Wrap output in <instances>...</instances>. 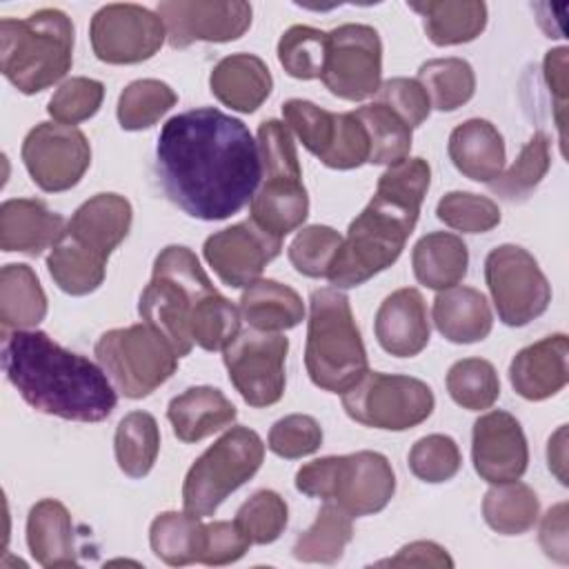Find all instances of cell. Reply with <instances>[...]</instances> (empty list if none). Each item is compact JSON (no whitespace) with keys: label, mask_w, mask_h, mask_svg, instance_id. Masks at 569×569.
<instances>
[{"label":"cell","mask_w":569,"mask_h":569,"mask_svg":"<svg viewBox=\"0 0 569 569\" xmlns=\"http://www.w3.org/2000/svg\"><path fill=\"white\" fill-rule=\"evenodd\" d=\"M156 173L167 198L187 216L224 220L258 191L260 149L242 120L213 107H198L162 124Z\"/></svg>","instance_id":"6da1fadb"},{"label":"cell","mask_w":569,"mask_h":569,"mask_svg":"<svg viewBox=\"0 0 569 569\" xmlns=\"http://www.w3.org/2000/svg\"><path fill=\"white\" fill-rule=\"evenodd\" d=\"M2 369L22 400L47 416L100 422L118 402L102 367L60 347L38 329L4 333Z\"/></svg>","instance_id":"7a4b0ae2"},{"label":"cell","mask_w":569,"mask_h":569,"mask_svg":"<svg viewBox=\"0 0 569 569\" xmlns=\"http://www.w3.org/2000/svg\"><path fill=\"white\" fill-rule=\"evenodd\" d=\"M429 182L431 169L422 158H407L380 176L373 198L351 220L329 269L327 278L336 289L358 287L400 258Z\"/></svg>","instance_id":"3957f363"},{"label":"cell","mask_w":569,"mask_h":569,"mask_svg":"<svg viewBox=\"0 0 569 569\" xmlns=\"http://www.w3.org/2000/svg\"><path fill=\"white\" fill-rule=\"evenodd\" d=\"M213 293L218 289L196 253L182 244H169L156 256L151 280L140 293L138 313L182 358L193 349L191 325Z\"/></svg>","instance_id":"277c9868"},{"label":"cell","mask_w":569,"mask_h":569,"mask_svg":"<svg viewBox=\"0 0 569 569\" xmlns=\"http://www.w3.org/2000/svg\"><path fill=\"white\" fill-rule=\"evenodd\" d=\"M73 62V22L60 9L0 20V69L20 93H38L67 76Z\"/></svg>","instance_id":"5b68a950"},{"label":"cell","mask_w":569,"mask_h":569,"mask_svg":"<svg viewBox=\"0 0 569 569\" xmlns=\"http://www.w3.org/2000/svg\"><path fill=\"white\" fill-rule=\"evenodd\" d=\"M305 367L311 382L331 393H345L369 371L349 298L336 287L316 289L309 298Z\"/></svg>","instance_id":"8992f818"},{"label":"cell","mask_w":569,"mask_h":569,"mask_svg":"<svg viewBox=\"0 0 569 569\" xmlns=\"http://www.w3.org/2000/svg\"><path fill=\"white\" fill-rule=\"evenodd\" d=\"M258 149L262 184L249 202L251 220L267 233L284 238L309 216V196L302 184V171L289 127L273 118L260 122Z\"/></svg>","instance_id":"52a82bcc"},{"label":"cell","mask_w":569,"mask_h":569,"mask_svg":"<svg viewBox=\"0 0 569 569\" xmlns=\"http://www.w3.org/2000/svg\"><path fill=\"white\" fill-rule=\"evenodd\" d=\"M296 489L311 498L340 505L351 518L382 511L396 491V476L387 456L356 451L325 456L302 465L296 473Z\"/></svg>","instance_id":"ba28073f"},{"label":"cell","mask_w":569,"mask_h":569,"mask_svg":"<svg viewBox=\"0 0 569 569\" xmlns=\"http://www.w3.org/2000/svg\"><path fill=\"white\" fill-rule=\"evenodd\" d=\"M264 460V442L249 427L224 431L187 471L182 485L184 511L213 516L216 509L253 473Z\"/></svg>","instance_id":"9c48e42d"},{"label":"cell","mask_w":569,"mask_h":569,"mask_svg":"<svg viewBox=\"0 0 569 569\" xmlns=\"http://www.w3.org/2000/svg\"><path fill=\"white\" fill-rule=\"evenodd\" d=\"M96 358L111 385L131 400L164 385L178 369L173 347L147 322L109 329L96 342Z\"/></svg>","instance_id":"30bf717a"},{"label":"cell","mask_w":569,"mask_h":569,"mask_svg":"<svg viewBox=\"0 0 569 569\" xmlns=\"http://www.w3.org/2000/svg\"><path fill=\"white\" fill-rule=\"evenodd\" d=\"M433 405L427 382L380 371H367L342 393V407L351 420L387 431H405L425 422Z\"/></svg>","instance_id":"8fae6325"},{"label":"cell","mask_w":569,"mask_h":569,"mask_svg":"<svg viewBox=\"0 0 569 569\" xmlns=\"http://www.w3.org/2000/svg\"><path fill=\"white\" fill-rule=\"evenodd\" d=\"M485 280L498 318L507 327H525L551 302V284L536 258L518 244H500L485 260Z\"/></svg>","instance_id":"7c38bea8"},{"label":"cell","mask_w":569,"mask_h":569,"mask_svg":"<svg viewBox=\"0 0 569 569\" xmlns=\"http://www.w3.org/2000/svg\"><path fill=\"white\" fill-rule=\"evenodd\" d=\"M284 124L302 147L331 169H356L369 162V138L356 111L333 113L318 104L291 98L282 104Z\"/></svg>","instance_id":"4fadbf2b"},{"label":"cell","mask_w":569,"mask_h":569,"mask_svg":"<svg viewBox=\"0 0 569 569\" xmlns=\"http://www.w3.org/2000/svg\"><path fill=\"white\" fill-rule=\"evenodd\" d=\"M289 340L278 331L242 329L222 349L229 380L251 407H271L284 393Z\"/></svg>","instance_id":"5bb4252c"},{"label":"cell","mask_w":569,"mask_h":569,"mask_svg":"<svg viewBox=\"0 0 569 569\" xmlns=\"http://www.w3.org/2000/svg\"><path fill=\"white\" fill-rule=\"evenodd\" d=\"M382 78V42L373 27L347 22L327 33V60L320 80L349 102L378 93Z\"/></svg>","instance_id":"9a60e30c"},{"label":"cell","mask_w":569,"mask_h":569,"mask_svg":"<svg viewBox=\"0 0 569 569\" xmlns=\"http://www.w3.org/2000/svg\"><path fill=\"white\" fill-rule=\"evenodd\" d=\"M91 47L107 64H136L153 58L167 38L162 18L133 2L100 7L89 24Z\"/></svg>","instance_id":"2e32d148"},{"label":"cell","mask_w":569,"mask_h":569,"mask_svg":"<svg viewBox=\"0 0 569 569\" xmlns=\"http://www.w3.org/2000/svg\"><path fill=\"white\" fill-rule=\"evenodd\" d=\"M22 162L42 191L58 193L80 182L91 164V147L78 127L40 122L22 142Z\"/></svg>","instance_id":"e0dca14e"},{"label":"cell","mask_w":569,"mask_h":569,"mask_svg":"<svg viewBox=\"0 0 569 569\" xmlns=\"http://www.w3.org/2000/svg\"><path fill=\"white\" fill-rule=\"evenodd\" d=\"M156 13L173 49L193 42H231L251 27V4L242 0H164Z\"/></svg>","instance_id":"ac0fdd59"},{"label":"cell","mask_w":569,"mask_h":569,"mask_svg":"<svg viewBox=\"0 0 569 569\" xmlns=\"http://www.w3.org/2000/svg\"><path fill=\"white\" fill-rule=\"evenodd\" d=\"M280 249L282 238L267 233L249 218L211 233L204 240L202 253L227 287L240 289L256 282Z\"/></svg>","instance_id":"d6986e66"},{"label":"cell","mask_w":569,"mask_h":569,"mask_svg":"<svg viewBox=\"0 0 569 569\" xmlns=\"http://www.w3.org/2000/svg\"><path fill=\"white\" fill-rule=\"evenodd\" d=\"M471 460L476 473L491 485L520 480L529 462L520 422L500 409L480 416L471 431Z\"/></svg>","instance_id":"ffe728a7"},{"label":"cell","mask_w":569,"mask_h":569,"mask_svg":"<svg viewBox=\"0 0 569 569\" xmlns=\"http://www.w3.org/2000/svg\"><path fill=\"white\" fill-rule=\"evenodd\" d=\"M133 211L124 196L96 193L73 211L64 236L89 253L109 260L111 251L127 238Z\"/></svg>","instance_id":"44dd1931"},{"label":"cell","mask_w":569,"mask_h":569,"mask_svg":"<svg viewBox=\"0 0 569 569\" xmlns=\"http://www.w3.org/2000/svg\"><path fill=\"white\" fill-rule=\"evenodd\" d=\"M376 338L396 358H413L429 345V316L418 289L405 287L389 293L376 311Z\"/></svg>","instance_id":"7402d4cb"},{"label":"cell","mask_w":569,"mask_h":569,"mask_svg":"<svg viewBox=\"0 0 569 569\" xmlns=\"http://www.w3.org/2000/svg\"><path fill=\"white\" fill-rule=\"evenodd\" d=\"M569 340L565 333L547 336L520 349L509 365V380L518 396L538 402L556 396L569 380Z\"/></svg>","instance_id":"603a6c76"},{"label":"cell","mask_w":569,"mask_h":569,"mask_svg":"<svg viewBox=\"0 0 569 569\" xmlns=\"http://www.w3.org/2000/svg\"><path fill=\"white\" fill-rule=\"evenodd\" d=\"M64 229V218L42 200L11 198L0 207V247L7 253L40 256L44 249L58 244Z\"/></svg>","instance_id":"cb8c5ba5"},{"label":"cell","mask_w":569,"mask_h":569,"mask_svg":"<svg viewBox=\"0 0 569 569\" xmlns=\"http://www.w3.org/2000/svg\"><path fill=\"white\" fill-rule=\"evenodd\" d=\"M209 87L224 107L253 113L269 98L273 78L262 58L253 53H231L213 67Z\"/></svg>","instance_id":"d4e9b609"},{"label":"cell","mask_w":569,"mask_h":569,"mask_svg":"<svg viewBox=\"0 0 569 569\" xmlns=\"http://www.w3.org/2000/svg\"><path fill=\"white\" fill-rule=\"evenodd\" d=\"M453 167L476 182H491L505 167V140L500 131L482 118L458 124L447 144Z\"/></svg>","instance_id":"484cf974"},{"label":"cell","mask_w":569,"mask_h":569,"mask_svg":"<svg viewBox=\"0 0 569 569\" xmlns=\"http://www.w3.org/2000/svg\"><path fill=\"white\" fill-rule=\"evenodd\" d=\"M233 402L216 387H189L167 407L173 433L182 442H198L236 420Z\"/></svg>","instance_id":"4316f807"},{"label":"cell","mask_w":569,"mask_h":569,"mask_svg":"<svg viewBox=\"0 0 569 569\" xmlns=\"http://www.w3.org/2000/svg\"><path fill=\"white\" fill-rule=\"evenodd\" d=\"M27 545L36 562L47 569L78 565L71 513L62 502L44 498L31 507L27 518Z\"/></svg>","instance_id":"83f0119b"},{"label":"cell","mask_w":569,"mask_h":569,"mask_svg":"<svg viewBox=\"0 0 569 569\" xmlns=\"http://www.w3.org/2000/svg\"><path fill=\"white\" fill-rule=\"evenodd\" d=\"M433 325L442 338L456 345L480 342L491 333L493 316L485 293L473 287H449L433 300Z\"/></svg>","instance_id":"f1b7e54d"},{"label":"cell","mask_w":569,"mask_h":569,"mask_svg":"<svg viewBox=\"0 0 569 569\" xmlns=\"http://www.w3.org/2000/svg\"><path fill=\"white\" fill-rule=\"evenodd\" d=\"M240 318L258 331H284L293 329L305 318V305L296 289L258 278L240 296Z\"/></svg>","instance_id":"f546056e"},{"label":"cell","mask_w":569,"mask_h":569,"mask_svg":"<svg viewBox=\"0 0 569 569\" xmlns=\"http://www.w3.org/2000/svg\"><path fill=\"white\" fill-rule=\"evenodd\" d=\"M409 9L420 13L425 33L436 47L471 42L487 27V4L478 0L409 2Z\"/></svg>","instance_id":"4dcf8cb0"},{"label":"cell","mask_w":569,"mask_h":569,"mask_svg":"<svg viewBox=\"0 0 569 569\" xmlns=\"http://www.w3.org/2000/svg\"><path fill=\"white\" fill-rule=\"evenodd\" d=\"M411 267L420 284L442 291L456 287L467 276L469 251L460 236L449 231H431L416 242Z\"/></svg>","instance_id":"1f68e13d"},{"label":"cell","mask_w":569,"mask_h":569,"mask_svg":"<svg viewBox=\"0 0 569 569\" xmlns=\"http://www.w3.org/2000/svg\"><path fill=\"white\" fill-rule=\"evenodd\" d=\"M47 316V296L29 264H4L0 271L2 331L31 329Z\"/></svg>","instance_id":"d6a6232c"},{"label":"cell","mask_w":569,"mask_h":569,"mask_svg":"<svg viewBox=\"0 0 569 569\" xmlns=\"http://www.w3.org/2000/svg\"><path fill=\"white\" fill-rule=\"evenodd\" d=\"M149 545L156 558L171 567L200 562L204 545V522L189 511L158 513L149 527Z\"/></svg>","instance_id":"836d02e7"},{"label":"cell","mask_w":569,"mask_h":569,"mask_svg":"<svg viewBox=\"0 0 569 569\" xmlns=\"http://www.w3.org/2000/svg\"><path fill=\"white\" fill-rule=\"evenodd\" d=\"M351 538H353L351 516L333 500H327L320 507L313 525L296 538L293 556L300 562L333 565L342 558L345 547L351 542Z\"/></svg>","instance_id":"e575fe53"},{"label":"cell","mask_w":569,"mask_h":569,"mask_svg":"<svg viewBox=\"0 0 569 569\" xmlns=\"http://www.w3.org/2000/svg\"><path fill=\"white\" fill-rule=\"evenodd\" d=\"M482 516L493 531L502 536H520L536 525L540 502L533 489L525 482H498L485 493Z\"/></svg>","instance_id":"d590c367"},{"label":"cell","mask_w":569,"mask_h":569,"mask_svg":"<svg viewBox=\"0 0 569 569\" xmlns=\"http://www.w3.org/2000/svg\"><path fill=\"white\" fill-rule=\"evenodd\" d=\"M116 462L129 478H144L160 451V429L151 413L131 411L127 413L113 436Z\"/></svg>","instance_id":"8d00e7d4"},{"label":"cell","mask_w":569,"mask_h":569,"mask_svg":"<svg viewBox=\"0 0 569 569\" xmlns=\"http://www.w3.org/2000/svg\"><path fill=\"white\" fill-rule=\"evenodd\" d=\"M438 111H453L471 100L476 91V73L462 58H433L420 64L418 78Z\"/></svg>","instance_id":"74e56055"},{"label":"cell","mask_w":569,"mask_h":569,"mask_svg":"<svg viewBox=\"0 0 569 569\" xmlns=\"http://www.w3.org/2000/svg\"><path fill=\"white\" fill-rule=\"evenodd\" d=\"M47 269L53 282L69 296H87L96 291L104 280L107 260L78 247L62 236L47 256Z\"/></svg>","instance_id":"f35d334b"},{"label":"cell","mask_w":569,"mask_h":569,"mask_svg":"<svg viewBox=\"0 0 569 569\" xmlns=\"http://www.w3.org/2000/svg\"><path fill=\"white\" fill-rule=\"evenodd\" d=\"M367 138H369V162L371 164H398L409 158L411 151V127L405 124L389 107L380 102L356 109Z\"/></svg>","instance_id":"ab89813d"},{"label":"cell","mask_w":569,"mask_h":569,"mask_svg":"<svg viewBox=\"0 0 569 569\" xmlns=\"http://www.w3.org/2000/svg\"><path fill=\"white\" fill-rule=\"evenodd\" d=\"M549 136L545 131H536L520 149L513 164L489 182V189L507 202L525 200L549 171Z\"/></svg>","instance_id":"60d3db41"},{"label":"cell","mask_w":569,"mask_h":569,"mask_svg":"<svg viewBox=\"0 0 569 569\" xmlns=\"http://www.w3.org/2000/svg\"><path fill=\"white\" fill-rule=\"evenodd\" d=\"M176 91L156 78H142L129 82L118 98V122L124 131H142L153 127L173 104Z\"/></svg>","instance_id":"b9f144b4"},{"label":"cell","mask_w":569,"mask_h":569,"mask_svg":"<svg viewBox=\"0 0 569 569\" xmlns=\"http://www.w3.org/2000/svg\"><path fill=\"white\" fill-rule=\"evenodd\" d=\"M447 391L462 409L480 411L498 400L500 380L489 360L462 358L447 371Z\"/></svg>","instance_id":"7bdbcfd3"},{"label":"cell","mask_w":569,"mask_h":569,"mask_svg":"<svg viewBox=\"0 0 569 569\" xmlns=\"http://www.w3.org/2000/svg\"><path fill=\"white\" fill-rule=\"evenodd\" d=\"M278 60L291 78H320L327 60V33L307 24L289 27L278 40Z\"/></svg>","instance_id":"ee69618b"},{"label":"cell","mask_w":569,"mask_h":569,"mask_svg":"<svg viewBox=\"0 0 569 569\" xmlns=\"http://www.w3.org/2000/svg\"><path fill=\"white\" fill-rule=\"evenodd\" d=\"M287 518L289 509L284 498L271 489H260L240 505L236 525L251 545H269L280 538L287 527Z\"/></svg>","instance_id":"f6af8a7d"},{"label":"cell","mask_w":569,"mask_h":569,"mask_svg":"<svg viewBox=\"0 0 569 569\" xmlns=\"http://www.w3.org/2000/svg\"><path fill=\"white\" fill-rule=\"evenodd\" d=\"M342 236L327 224H309L289 244V262L298 273L309 278H327L338 256Z\"/></svg>","instance_id":"bcb514c9"},{"label":"cell","mask_w":569,"mask_h":569,"mask_svg":"<svg viewBox=\"0 0 569 569\" xmlns=\"http://www.w3.org/2000/svg\"><path fill=\"white\" fill-rule=\"evenodd\" d=\"M436 216L447 227L462 233H485L500 224L498 204L487 196H478L469 191L445 193L438 200Z\"/></svg>","instance_id":"7dc6e473"},{"label":"cell","mask_w":569,"mask_h":569,"mask_svg":"<svg viewBox=\"0 0 569 569\" xmlns=\"http://www.w3.org/2000/svg\"><path fill=\"white\" fill-rule=\"evenodd\" d=\"M462 465L460 449L451 436L445 433H429L409 451V469L416 478L438 485L451 480Z\"/></svg>","instance_id":"c3c4849f"},{"label":"cell","mask_w":569,"mask_h":569,"mask_svg":"<svg viewBox=\"0 0 569 569\" xmlns=\"http://www.w3.org/2000/svg\"><path fill=\"white\" fill-rule=\"evenodd\" d=\"M104 98V84L93 78L76 76L64 80L49 100V116L60 124H78L98 113Z\"/></svg>","instance_id":"681fc988"},{"label":"cell","mask_w":569,"mask_h":569,"mask_svg":"<svg viewBox=\"0 0 569 569\" xmlns=\"http://www.w3.org/2000/svg\"><path fill=\"white\" fill-rule=\"evenodd\" d=\"M269 449L280 458L311 456L322 445V429L316 418L307 413H291L273 422L267 438Z\"/></svg>","instance_id":"f907efd6"},{"label":"cell","mask_w":569,"mask_h":569,"mask_svg":"<svg viewBox=\"0 0 569 569\" xmlns=\"http://www.w3.org/2000/svg\"><path fill=\"white\" fill-rule=\"evenodd\" d=\"M376 96V102L389 107L411 129L420 127L431 113L429 96L416 78H391L380 84Z\"/></svg>","instance_id":"816d5d0a"},{"label":"cell","mask_w":569,"mask_h":569,"mask_svg":"<svg viewBox=\"0 0 569 569\" xmlns=\"http://www.w3.org/2000/svg\"><path fill=\"white\" fill-rule=\"evenodd\" d=\"M251 547L249 538L242 529L229 520H216L204 525V545L200 553V562L209 567H220L240 560Z\"/></svg>","instance_id":"f5cc1de1"},{"label":"cell","mask_w":569,"mask_h":569,"mask_svg":"<svg viewBox=\"0 0 569 569\" xmlns=\"http://www.w3.org/2000/svg\"><path fill=\"white\" fill-rule=\"evenodd\" d=\"M376 567H436V569H449L453 567L451 556L447 549L431 540H416L405 545L393 558L378 560Z\"/></svg>","instance_id":"db71d44e"},{"label":"cell","mask_w":569,"mask_h":569,"mask_svg":"<svg viewBox=\"0 0 569 569\" xmlns=\"http://www.w3.org/2000/svg\"><path fill=\"white\" fill-rule=\"evenodd\" d=\"M545 80L549 84L551 96L556 98V127L560 131V144L565 147V111H567V47H558L547 51L545 62Z\"/></svg>","instance_id":"11a10c76"},{"label":"cell","mask_w":569,"mask_h":569,"mask_svg":"<svg viewBox=\"0 0 569 569\" xmlns=\"http://www.w3.org/2000/svg\"><path fill=\"white\" fill-rule=\"evenodd\" d=\"M540 547L556 562H569V533H567V505L551 507L540 525Z\"/></svg>","instance_id":"9f6ffc18"},{"label":"cell","mask_w":569,"mask_h":569,"mask_svg":"<svg viewBox=\"0 0 569 569\" xmlns=\"http://www.w3.org/2000/svg\"><path fill=\"white\" fill-rule=\"evenodd\" d=\"M547 460H549V469L556 473V478L562 485H567V425H560L558 431L549 438Z\"/></svg>","instance_id":"6f0895ef"}]
</instances>
